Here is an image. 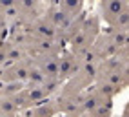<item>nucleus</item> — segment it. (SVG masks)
Masks as SVG:
<instances>
[{
    "label": "nucleus",
    "mask_w": 129,
    "mask_h": 117,
    "mask_svg": "<svg viewBox=\"0 0 129 117\" xmlns=\"http://www.w3.org/2000/svg\"><path fill=\"white\" fill-rule=\"evenodd\" d=\"M102 13L104 18L115 26V29H122L127 26V4L125 2H104L102 4Z\"/></svg>",
    "instance_id": "obj_1"
}]
</instances>
